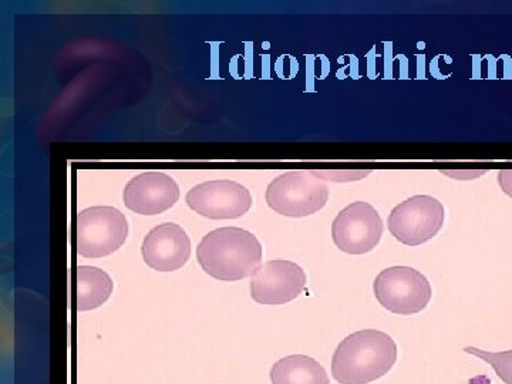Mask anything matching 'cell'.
Here are the masks:
<instances>
[{
  "label": "cell",
  "mask_w": 512,
  "mask_h": 384,
  "mask_svg": "<svg viewBox=\"0 0 512 384\" xmlns=\"http://www.w3.org/2000/svg\"><path fill=\"white\" fill-rule=\"evenodd\" d=\"M399 357L389 333L365 329L342 340L332 357V376L340 384H369L386 376Z\"/></svg>",
  "instance_id": "cell-1"
},
{
  "label": "cell",
  "mask_w": 512,
  "mask_h": 384,
  "mask_svg": "<svg viewBox=\"0 0 512 384\" xmlns=\"http://www.w3.org/2000/svg\"><path fill=\"white\" fill-rule=\"evenodd\" d=\"M261 242L247 229L228 227L205 235L197 248L198 264L218 281L235 282L254 275L261 266Z\"/></svg>",
  "instance_id": "cell-2"
},
{
  "label": "cell",
  "mask_w": 512,
  "mask_h": 384,
  "mask_svg": "<svg viewBox=\"0 0 512 384\" xmlns=\"http://www.w3.org/2000/svg\"><path fill=\"white\" fill-rule=\"evenodd\" d=\"M328 200V185L312 171H289L279 175L266 190L268 207L289 218L316 214Z\"/></svg>",
  "instance_id": "cell-3"
},
{
  "label": "cell",
  "mask_w": 512,
  "mask_h": 384,
  "mask_svg": "<svg viewBox=\"0 0 512 384\" xmlns=\"http://www.w3.org/2000/svg\"><path fill=\"white\" fill-rule=\"evenodd\" d=\"M377 302L394 315H416L427 308L433 296L429 279L410 266L384 269L373 282Z\"/></svg>",
  "instance_id": "cell-4"
},
{
  "label": "cell",
  "mask_w": 512,
  "mask_h": 384,
  "mask_svg": "<svg viewBox=\"0 0 512 384\" xmlns=\"http://www.w3.org/2000/svg\"><path fill=\"white\" fill-rule=\"evenodd\" d=\"M128 222L113 207H92L79 212L76 222V248L84 258H103L123 247Z\"/></svg>",
  "instance_id": "cell-5"
},
{
  "label": "cell",
  "mask_w": 512,
  "mask_h": 384,
  "mask_svg": "<svg viewBox=\"0 0 512 384\" xmlns=\"http://www.w3.org/2000/svg\"><path fill=\"white\" fill-rule=\"evenodd\" d=\"M444 220L446 211L437 198L414 195L393 208L387 228L406 247H419L439 234Z\"/></svg>",
  "instance_id": "cell-6"
},
{
  "label": "cell",
  "mask_w": 512,
  "mask_h": 384,
  "mask_svg": "<svg viewBox=\"0 0 512 384\" xmlns=\"http://www.w3.org/2000/svg\"><path fill=\"white\" fill-rule=\"evenodd\" d=\"M384 224L369 202L357 201L339 212L332 224V239L340 251L365 255L380 244Z\"/></svg>",
  "instance_id": "cell-7"
},
{
  "label": "cell",
  "mask_w": 512,
  "mask_h": 384,
  "mask_svg": "<svg viewBox=\"0 0 512 384\" xmlns=\"http://www.w3.org/2000/svg\"><path fill=\"white\" fill-rule=\"evenodd\" d=\"M188 207L210 220H237L252 207L251 192L235 181H207L188 191Z\"/></svg>",
  "instance_id": "cell-8"
},
{
  "label": "cell",
  "mask_w": 512,
  "mask_h": 384,
  "mask_svg": "<svg viewBox=\"0 0 512 384\" xmlns=\"http://www.w3.org/2000/svg\"><path fill=\"white\" fill-rule=\"evenodd\" d=\"M306 286L305 271L285 259L265 262L251 278V296L261 305H285L298 298Z\"/></svg>",
  "instance_id": "cell-9"
},
{
  "label": "cell",
  "mask_w": 512,
  "mask_h": 384,
  "mask_svg": "<svg viewBox=\"0 0 512 384\" xmlns=\"http://www.w3.org/2000/svg\"><path fill=\"white\" fill-rule=\"evenodd\" d=\"M180 198L177 183L165 173H143L124 188L123 200L128 210L141 215H158L170 210Z\"/></svg>",
  "instance_id": "cell-10"
},
{
  "label": "cell",
  "mask_w": 512,
  "mask_h": 384,
  "mask_svg": "<svg viewBox=\"0 0 512 384\" xmlns=\"http://www.w3.org/2000/svg\"><path fill=\"white\" fill-rule=\"evenodd\" d=\"M141 251L150 268L173 272L183 268L190 259L191 241L180 225L165 222L148 232Z\"/></svg>",
  "instance_id": "cell-11"
},
{
  "label": "cell",
  "mask_w": 512,
  "mask_h": 384,
  "mask_svg": "<svg viewBox=\"0 0 512 384\" xmlns=\"http://www.w3.org/2000/svg\"><path fill=\"white\" fill-rule=\"evenodd\" d=\"M274 384H330L328 373L313 357L286 356L271 369Z\"/></svg>",
  "instance_id": "cell-12"
},
{
  "label": "cell",
  "mask_w": 512,
  "mask_h": 384,
  "mask_svg": "<svg viewBox=\"0 0 512 384\" xmlns=\"http://www.w3.org/2000/svg\"><path fill=\"white\" fill-rule=\"evenodd\" d=\"M113 281L107 272L94 266H79L76 271V306L79 311L100 308L113 293Z\"/></svg>",
  "instance_id": "cell-13"
},
{
  "label": "cell",
  "mask_w": 512,
  "mask_h": 384,
  "mask_svg": "<svg viewBox=\"0 0 512 384\" xmlns=\"http://www.w3.org/2000/svg\"><path fill=\"white\" fill-rule=\"evenodd\" d=\"M468 355L478 357L484 360L493 367L494 372L505 384H512V350H505V352H488V350H481L474 348V346H467L463 349Z\"/></svg>",
  "instance_id": "cell-14"
},
{
  "label": "cell",
  "mask_w": 512,
  "mask_h": 384,
  "mask_svg": "<svg viewBox=\"0 0 512 384\" xmlns=\"http://www.w3.org/2000/svg\"><path fill=\"white\" fill-rule=\"evenodd\" d=\"M316 177L323 181H332V183H352L366 178L372 174L370 170H332V171H312Z\"/></svg>",
  "instance_id": "cell-15"
},
{
  "label": "cell",
  "mask_w": 512,
  "mask_h": 384,
  "mask_svg": "<svg viewBox=\"0 0 512 384\" xmlns=\"http://www.w3.org/2000/svg\"><path fill=\"white\" fill-rule=\"evenodd\" d=\"M441 174L448 175L457 180H474V178L481 177L485 174L484 170H456V171H441Z\"/></svg>",
  "instance_id": "cell-16"
},
{
  "label": "cell",
  "mask_w": 512,
  "mask_h": 384,
  "mask_svg": "<svg viewBox=\"0 0 512 384\" xmlns=\"http://www.w3.org/2000/svg\"><path fill=\"white\" fill-rule=\"evenodd\" d=\"M498 184L504 194L512 198V170H501L498 173Z\"/></svg>",
  "instance_id": "cell-17"
}]
</instances>
